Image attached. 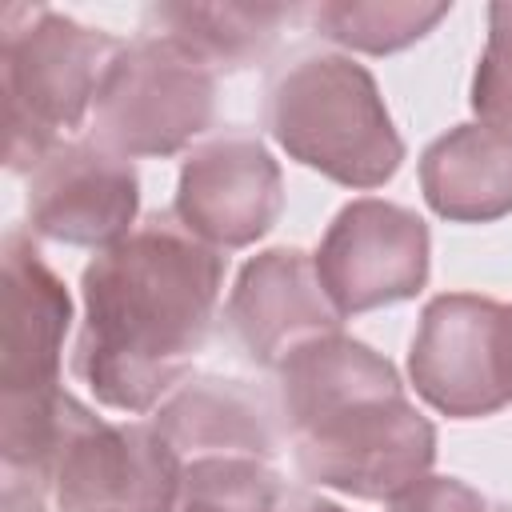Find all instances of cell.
Returning a JSON list of instances; mask_svg holds the SVG:
<instances>
[{"mask_svg":"<svg viewBox=\"0 0 512 512\" xmlns=\"http://www.w3.org/2000/svg\"><path fill=\"white\" fill-rule=\"evenodd\" d=\"M408 380L428 408L452 420H480L508 408V304L476 292L432 296L408 348Z\"/></svg>","mask_w":512,"mask_h":512,"instance_id":"8992f818","label":"cell"},{"mask_svg":"<svg viewBox=\"0 0 512 512\" xmlns=\"http://www.w3.org/2000/svg\"><path fill=\"white\" fill-rule=\"evenodd\" d=\"M52 492L44 484L20 480V476H4V496H0V512H48Z\"/></svg>","mask_w":512,"mask_h":512,"instance_id":"44dd1931","label":"cell"},{"mask_svg":"<svg viewBox=\"0 0 512 512\" xmlns=\"http://www.w3.org/2000/svg\"><path fill=\"white\" fill-rule=\"evenodd\" d=\"M0 32L4 164L32 176L92 116L100 80L124 40L40 4H8Z\"/></svg>","mask_w":512,"mask_h":512,"instance_id":"277c9868","label":"cell"},{"mask_svg":"<svg viewBox=\"0 0 512 512\" xmlns=\"http://www.w3.org/2000/svg\"><path fill=\"white\" fill-rule=\"evenodd\" d=\"M312 260L332 308L348 320L412 300L428 284L432 240L412 208L360 196L332 216Z\"/></svg>","mask_w":512,"mask_h":512,"instance_id":"52a82bcc","label":"cell"},{"mask_svg":"<svg viewBox=\"0 0 512 512\" xmlns=\"http://www.w3.org/2000/svg\"><path fill=\"white\" fill-rule=\"evenodd\" d=\"M212 116L216 72L184 44L144 32L112 56L88 116V140L124 160H164L192 148L212 128Z\"/></svg>","mask_w":512,"mask_h":512,"instance_id":"5b68a950","label":"cell"},{"mask_svg":"<svg viewBox=\"0 0 512 512\" xmlns=\"http://www.w3.org/2000/svg\"><path fill=\"white\" fill-rule=\"evenodd\" d=\"M136 164L96 140H64L28 176V228L68 248L104 252L136 228Z\"/></svg>","mask_w":512,"mask_h":512,"instance_id":"30bf717a","label":"cell"},{"mask_svg":"<svg viewBox=\"0 0 512 512\" xmlns=\"http://www.w3.org/2000/svg\"><path fill=\"white\" fill-rule=\"evenodd\" d=\"M276 404L300 476L320 488L392 500L436 464V428L400 372L344 332L300 344L276 368Z\"/></svg>","mask_w":512,"mask_h":512,"instance_id":"7a4b0ae2","label":"cell"},{"mask_svg":"<svg viewBox=\"0 0 512 512\" xmlns=\"http://www.w3.org/2000/svg\"><path fill=\"white\" fill-rule=\"evenodd\" d=\"M296 12L300 8L292 4H152L144 32L184 44L212 72H220L264 60Z\"/></svg>","mask_w":512,"mask_h":512,"instance_id":"9a60e30c","label":"cell"},{"mask_svg":"<svg viewBox=\"0 0 512 512\" xmlns=\"http://www.w3.org/2000/svg\"><path fill=\"white\" fill-rule=\"evenodd\" d=\"M448 12L452 4H424V0H328L308 8L324 40L368 56H388L424 40Z\"/></svg>","mask_w":512,"mask_h":512,"instance_id":"e0dca14e","label":"cell"},{"mask_svg":"<svg viewBox=\"0 0 512 512\" xmlns=\"http://www.w3.org/2000/svg\"><path fill=\"white\" fill-rule=\"evenodd\" d=\"M96 420L88 404H80L64 384L48 392L0 396V456L4 476H20L32 484H52V468L60 452Z\"/></svg>","mask_w":512,"mask_h":512,"instance_id":"2e32d148","label":"cell"},{"mask_svg":"<svg viewBox=\"0 0 512 512\" xmlns=\"http://www.w3.org/2000/svg\"><path fill=\"white\" fill-rule=\"evenodd\" d=\"M224 312L244 352L264 368H280L300 344L344 324L320 284L316 260L288 244L256 252L236 272Z\"/></svg>","mask_w":512,"mask_h":512,"instance_id":"8fae6325","label":"cell"},{"mask_svg":"<svg viewBox=\"0 0 512 512\" xmlns=\"http://www.w3.org/2000/svg\"><path fill=\"white\" fill-rule=\"evenodd\" d=\"M224 252L176 220H148L96 252L80 276L84 324L72 372L116 412H156L212 332Z\"/></svg>","mask_w":512,"mask_h":512,"instance_id":"6da1fadb","label":"cell"},{"mask_svg":"<svg viewBox=\"0 0 512 512\" xmlns=\"http://www.w3.org/2000/svg\"><path fill=\"white\" fill-rule=\"evenodd\" d=\"M72 296L28 232L4 236V332H0V396L60 388L64 336Z\"/></svg>","mask_w":512,"mask_h":512,"instance_id":"7c38bea8","label":"cell"},{"mask_svg":"<svg viewBox=\"0 0 512 512\" xmlns=\"http://www.w3.org/2000/svg\"><path fill=\"white\" fill-rule=\"evenodd\" d=\"M276 512H344V508L324 500V496H316V492H308V488H284Z\"/></svg>","mask_w":512,"mask_h":512,"instance_id":"7402d4cb","label":"cell"},{"mask_svg":"<svg viewBox=\"0 0 512 512\" xmlns=\"http://www.w3.org/2000/svg\"><path fill=\"white\" fill-rule=\"evenodd\" d=\"M508 348H512V304H508Z\"/></svg>","mask_w":512,"mask_h":512,"instance_id":"603a6c76","label":"cell"},{"mask_svg":"<svg viewBox=\"0 0 512 512\" xmlns=\"http://www.w3.org/2000/svg\"><path fill=\"white\" fill-rule=\"evenodd\" d=\"M468 104L480 124L512 128V4L488 8V44L472 72Z\"/></svg>","mask_w":512,"mask_h":512,"instance_id":"d6986e66","label":"cell"},{"mask_svg":"<svg viewBox=\"0 0 512 512\" xmlns=\"http://www.w3.org/2000/svg\"><path fill=\"white\" fill-rule=\"evenodd\" d=\"M280 476L256 456H200L180 468L168 512H276Z\"/></svg>","mask_w":512,"mask_h":512,"instance_id":"ac0fdd59","label":"cell"},{"mask_svg":"<svg viewBox=\"0 0 512 512\" xmlns=\"http://www.w3.org/2000/svg\"><path fill=\"white\" fill-rule=\"evenodd\" d=\"M280 212L284 176L260 136L228 128L184 156L172 216L208 248H248L272 232Z\"/></svg>","mask_w":512,"mask_h":512,"instance_id":"ba28073f","label":"cell"},{"mask_svg":"<svg viewBox=\"0 0 512 512\" xmlns=\"http://www.w3.org/2000/svg\"><path fill=\"white\" fill-rule=\"evenodd\" d=\"M500 512H512V504H508V508H500Z\"/></svg>","mask_w":512,"mask_h":512,"instance_id":"cb8c5ba5","label":"cell"},{"mask_svg":"<svg viewBox=\"0 0 512 512\" xmlns=\"http://www.w3.org/2000/svg\"><path fill=\"white\" fill-rule=\"evenodd\" d=\"M424 204L452 224H492L512 212V128L456 124L420 152Z\"/></svg>","mask_w":512,"mask_h":512,"instance_id":"5bb4252c","label":"cell"},{"mask_svg":"<svg viewBox=\"0 0 512 512\" xmlns=\"http://www.w3.org/2000/svg\"><path fill=\"white\" fill-rule=\"evenodd\" d=\"M180 468L152 420L108 424L96 416L60 452L48 492L56 512H168Z\"/></svg>","mask_w":512,"mask_h":512,"instance_id":"9c48e42d","label":"cell"},{"mask_svg":"<svg viewBox=\"0 0 512 512\" xmlns=\"http://www.w3.org/2000/svg\"><path fill=\"white\" fill-rule=\"evenodd\" d=\"M264 120L288 160L344 188H384L404 164V140L376 76L344 52L288 60L268 84Z\"/></svg>","mask_w":512,"mask_h":512,"instance_id":"3957f363","label":"cell"},{"mask_svg":"<svg viewBox=\"0 0 512 512\" xmlns=\"http://www.w3.org/2000/svg\"><path fill=\"white\" fill-rule=\"evenodd\" d=\"M156 432L180 456H256L272 460L280 444V404L264 388L232 376L184 380L152 416Z\"/></svg>","mask_w":512,"mask_h":512,"instance_id":"4fadbf2b","label":"cell"},{"mask_svg":"<svg viewBox=\"0 0 512 512\" xmlns=\"http://www.w3.org/2000/svg\"><path fill=\"white\" fill-rule=\"evenodd\" d=\"M384 512H488L484 496L456 480V476H420L416 484H408L404 492H396L392 500H384Z\"/></svg>","mask_w":512,"mask_h":512,"instance_id":"ffe728a7","label":"cell"}]
</instances>
